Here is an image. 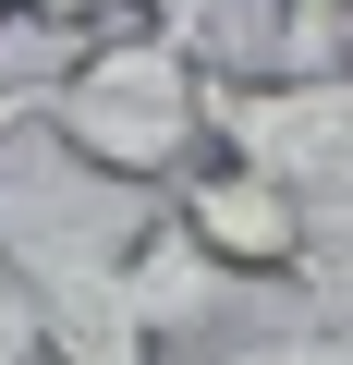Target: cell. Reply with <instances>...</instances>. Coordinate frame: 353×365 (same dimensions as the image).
<instances>
[{
  "mask_svg": "<svg viewBox=\"0 0 353 365\" xmlns=\"http://www.w3.org/2000/svg\"><path fill=\"white\" fill-rule=\"evenodd\" d=\"M37 134L110 182V195H170L220 134H208V37L183 13H110L73 37V61L49 73Z\"/></svg>",
  "mask_w": 353,
  "mask_h": 365,
  "instance_id": "6da1fadb",
  "label": "cell"
},
{
  "mask_svg": "<svg viewBox=\"0 0 353 365\" xmlns=\"http://www.w3.org/2000/svg\"><path fill=\"white\" fill-rule=\"evenodd\" d=\"M208 134L256 170H280L292 195L353 232V61H232L208 49Z\"/></svg>",
  "mask_w": 353,
  "mask_h": 365,
  "instance_id": "7a4b0ae2",
  "label": "cell"
},
{
  "mask_svg": "<svg viewBox=\"0 0 353 365\" xmlns=\"http://www.w3.org/2000/svg\"><path fill=\"white\" fill-rule=\"evenodd\" d=\"M0 268H13L37 292V329H49V365H170L158 317L134 304V268L98 220H25L13 244H0Z\"/></svg>",
  "mask_w": 353,
  "mask_h": 365,
  "instance_id": "3957f363",
  "label": "cell"
},
{
  "mask_svg": "<svg viewBox=\"0 0 353 365\" xmlns=\"http://www.w3.org/2000/svg\"><path fill=\"white\" fill-rule=\"evenodd\" d=\"M170 220H183L232 280H256V292H329V220L280 170H256L232 146H208L183 182H170Z\"/></svg>",
  "mask_w": 353,
  "mask_h": 365,
  "instance_id": "277c9868",
  "label": "cell"
},
{
  "mask_svg": "<svg viewBox=\"0 0 353 365\" xmlns=\"http://www.w3.org/2000/svg\"><path fill=\"white\" fill-rule=\"evenodd\" d=\"M122 268H134V304L158 317V341H170V353L232 341V329H244V292H256V280H232V268H220V256H208L183 220H170V195H158V207L122 232Z\"/></svg>",
  "mask_w": 353,
  "mask_h": 365,
  "instance_id": "5b68a950",
  "label": "cell"
},
{
  "mask_svg": "<svg viewBox=\"0 0 353 365\" xmlns=\"http://www.w3.org/2000/svg\"><path fill=\"white\" fill-rule=\"evenodd\" d=\"M195 365H353V329H341V317H292V329H232V341H208Z\"/></svg>",
  "mask_w": 353,
  "mask_h": 365,
  "instance_id": "8992f818",
  "label": "cell"
},
{
  "mask_svg": "<svg viewBox=\"0 0 353 365\" xmlns=\"http://www.w3.org/2000/svg\"><path fill=\"white\" fill-rule=\"evenodd\" d=\"M280 61H353V0H268Z\"/></svg>",
  "mask_w": 353,
  "mask_h": 365,
  "instance_id": "52a82bcc",
  "label": "cell"
},
{
  "mask_svg": "<svg viewBox=\"0 0 353 365\" xmlns=\"http://www.w3.org/2000/svg\"><path fill=\"white\" fill-rule=\"evenodd\" d=\"M0 365H49V329H37V292L0 268Z\"/></svg>",
  "mask_w": 353,
  "mask_h": 365,
  "instance_id": "ba28073f",
  "label": "cell"
},
{
  "mask_svg": "<svg viewBox=\"0 0 353 365\" xmlns=\"http://www.w3.org/2000/svg\"><path fill=\"white\" fill-rule=\"evenodd\" d=\"M37 110H49V86H0V146H13V134H37Z\"/></svg>",
  "mask_w": 353,
  "mask_h": 365,
  "instance_id": "9c48e42d",
  "label": "cell"
},
{
  "mask_svg": "<svg viewBox=\"0 0 353 365\" xmlns=\"http://www.w3.org/2000/svg\"><path fill=\"white\" fill-rule=\"evenodd\" d=\"M170 13H183V25H195V37L220 49V13H232V0H170Z\"/></svg>",
  "mask_w": 353,
  "mask_h": 365,
  "instance_id": "30bf717a",
  "label": "cell"
},
{
  "mask_svg": "<svg viewBox=\"0 0 353 365\" xmlns=\"http://www.w3.org/2000/svg\"><path fill=\"white\" fill-rule=\"evenodd\" d=\"M25 220H49V207H37V195H0V244H13Z\"/></svg>",
  "mask_w": 353,
  "mask_h": 365,
  "instance_id": "8fae6325",
  "label": "cell"
},
{
  "mask_svg": "<svg viewBox=\"0 0 353 365\" xmlns=\"http://www.w3.org/2000/svg\"><path fill=\"white\" fill-rule=\"evenodd\" d=\"M13 25H37V13H25V0H0V37H13Z\"/></svg>",
  "mask_w": 353,
  "mask_h": 365,
  "instance_id": "7c38bea8",
  "label": "cell"
}]
</instances>
